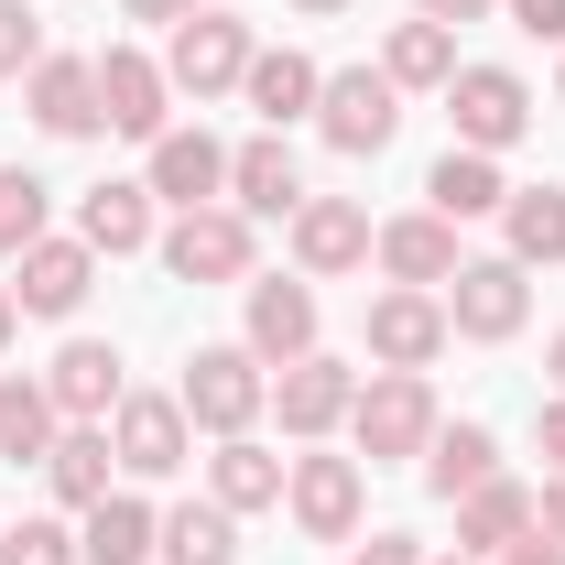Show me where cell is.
Here are the masks:
<instances>
[{"mask_svg": "<svg viewBox=\"0 0 565 565\" xmlns=\"http://www.w3.org/2000/svg\"><path fill=\"white\" fill-rule=\"evenodd\" d=\"M349 435L370 468H403V457H424L435 446V392H424V370H370L349 403Z\"/></svg>", "mask_w": 565, "mask_h": 565, "instance_id": "cell-1", "label": "cell"}, {"mask_svg": "<svg viewBox=\"0 0 565 565\" xmlns=\"http://www.w3.org/2000/svg\"><path fill=\"white\" fill-rule=\"evenodd\" d=\"M174 403H185L196 435H250L262 403H273V370H262L250 349H196V359H185V381H174Z\"/></svg>", "mask_w": 565, "mask_h": 565, "instance_id": "cell-2", "label": "cell"}, {"mask_svg": "<svg viewBox=\"0 0 565 565\" xmlns=\"http://www.w3.org/2000/svg\"><path fill=\"white\" fill-rule=\"evenodd\" d=\"M250 22L239 11H196V22H174V44H163V76H174V98H228L239 76H250Z\"/></svg>", "mask_w": 565, "mask_h": 565, "instance_id": "cell-3", "label": "cell"}, {"mask_svg": "<svg viewBox=\"0 0 565 565\" xmlns=\"http://www.w3.org/2000/svg\"><path fill=\"white\" fill-rule=\"evenodd\" d=\"M446 120H457L468 152H511V141L533 131V87L511 66H457L446 76Z\"/></svg>", "mask_w": 565, "mask_h": 565, "instance_id": "cell-4", "label": "cell"}, {"mask_svg": "<svg viewBox=\"0 0 565 565\" xmlns=\"http://www.w3.org/2000/svg\"><path fill=\"white\" fill-rule=\"evenodd\" d=\"M152 250H163V273H174V282H250V217L217 196V207H185Z\"/></svg>", "mask_w": 565, "mask_h": 565, "instance_id": "cell-5", "label": "cell"}, {"mask_svg": "<svg viewBox=\"0 0 565 565\" xmlns=\"http://www.w3.org/2000/svg\"><path fill=\"white\" fill-rule=\"evenodd\" d=\"M522 316H533V282H522L511 250H500V262H457V282H446V327H457V338L500 349V338H522Z\"/></svg>", "mask_w": 565, "mask_h": 565, "instance_id": "cell-6", "label": "cell"}, {"mask_svg": "<svg viewBox=\"0 0 565 565\" xmlns=\"http://www.w3.org/2000/svg\"><path fill=\"white\" fill-rule=\"evenodd\" d=\"M282 511L305 522V544H349L359 511H370L359 457H294V468H282Z\"/></svg>", "mask_w": 565, "mask_h": 565, "instance_id": "cell-7", "label": "cell"}, {"mask_svg": "<svg viewBox=\"0 0 565 565\" xmlns=\"http://www.w3.org/2000/svg\"><path fill=\"white\" fill-rule=\"evenodd\" d=\"M98 120L131 131V141H163V131H174V76H163V55L109 44V55H98Z\"/></svg>", "mask_w": 565, "mask_h": 565, "instance_id": "cell-8", "label": "cell"}, {"mask_svg": "<svg viewBox=\"0 0 565 565\" xmlns=\"http://www.w3.org/2000/svg\"><path fill=\"white\" fill-rule=\"evenodd\" d=\"M109 446H120V468H131V479H174V468L196 457V424H185V403H174V392H120Z\"/></svg>", "mask_w": 565, "mask_h": 565, "instance_id": "cell-9", "label": "cell"}, {"mask_svg": "<svg viewBox=\"0 0 565 565\" xmlns=\"http://www.w3.org/2000/svg\"><path fill=\"white\" fill-rule=\"evenodd\" d=\"M316 131L338 141V152H381V141L403 131V87H392L381 66H338L327 98H316Z\"/></svg>", "mask_w": 565, "mask_h": 565, "instance_id": "cell-10", "label": "cell"}, {"mask_svg": "<svg viewBox=\"0 0 565 565\" xmlns=\"http://www.w3.org/2000/svg\"><path fill=\"white\" fill-rule=\"evenodd\" d=\"M446 338H457V327H446V294H414V282L370 294V359H381V370H424Z\"/></svg>", "mask_w": 565, "mask_h": 565, "instance_id": "cell-11", "label": "cell"}, {"mask_svg": "<svg viewBox=\"0 0 565 565\" xmlns=\"http://www.w3.org/2000/svg\"><path fill=\"white\" fill-rule=\"evenodd\" d=\"M349 403H359V370L349 359H294V370H273V414H282V435H327V424H349Z\"/></svg>", "mask_w": 565, "mask_h": 565, "instance_id": "cell-12", "label": "cell"}, {"mask_svg": "<svg viewBox=\"0 0 565 565\" xmlns=\"http://www.w3.org/2000/svg\"><path fill=\"white\" fill-rule=\"evenodd\" d=\"M87 282H98V250L44 228V239L11 262V305H22V316H76V305H87Z\"/></svg>", "mask_w": 565, "mask_h": 565, "instance_id": "cell-13", "label": "cell"}, {"mask_svg": "<svg viewBox=\"0 0 565 565\" xmlns=\"http://www.w3.org/2000/svg\"><path fill=\"white\" fill-rule=\"evenodd\" d=\"M141 185H152V207H174V217H185V207H217V196H228V141H207V131H163Z\"/></svg>", "mask_w": 565, "mask_h": 565, "instance_id": "cell-14", "label": "cell"}, {"mask_svg": "<svg viewBox=\"0 0 565 565\" xmlns=\"http://www.w3.org/2000/svg\"><path fill=\"white\" fill-rule=\"evenodd\" d=\"M239 294H250V338L239 349L262 359V370L316 359V282H239Z\"/></svg>", "mask_w": 565, "mask_h": 565, "instance_id": "cell-15", "label": "cell"}, {"mask_svg": "<svg viewBox=\"0 0 565 565\" xmlns=\"http://www.w3.org/2000/svg\"><path fill=\"white\" fill-rule=\"evenodd\" d=\"M44 392H55V414H66V424H109L131 381H120V349H109V338H66L55 370H44Z\"/></svg>", "mask_w": 565, "mask_h": 565, "instance_id": "cell-16", "label": "cell"}, {"mask_svg": "<svg viewBox=\"0 0 565 565\" xmlns=\"http://www.w3.org/2000/svg\"><path fill=\"white\" fill-rule=\"evenodd\" d=\"M76 239H87L98 262H131V250H152V239H163L152 185H120V174H109V185H87V196H76Z\"/></svg>", "mask_w": 565, "mask_h": 565, "instance_id": "cell-17", "label": "cell"}, {"mask_svg": "<svg viewBox=\"0 0 565 565\" xmlns=\"http://www.w3.org/2000/svg\"><path fill=\"white\" fill-rule=\"evenodd\" d=\"M370 262L392 282H414V294H446L457 282V228L424 207V217H392V228H370Z\"/></svg>", "mask_w": 565, "mask_h": 565, "instance_id": "cell-18", "label": "cell"}, {"mask_svg": "<svg viewBox=\"0 0 565 565\" xmlns=\"http://www.w3.org/2000/svg\"><path fill=\"white\" fill-rule=\"evenodd\" d=\"M294 262L316 282L359 273V262H370V207H359V196H305V207H294Z\"/></svg>", "mask_w": 565, "mask_h": 565, "instance_id": "cell-19", "label": "cell"}, {"mask_svg": "<svg viewBox=\"0 0 565 565\" xmlns=\"http://www.w3.org/2000/svg\"><path fill=\"white\" fill-rule=\"evenodd\" d=\"M22 98H33V120H44L55 141L109 131V120H98V55H44V66L22 76Z\"/></svg>", "mask_w": 565, "mask_h": 565, "instance_id": "cell-20", "label": "cell"}, {"mask_svg": "<svg viewBox=\"0 0 565 565\" xmlns=\"http://www.w3.org/2000/svg\"><path fill=\"white\" fill-rule=\"evenodd\" d=\"M228 207L239 217H294L305 207V174H294V141L282 131H262V141L228 152Z\"/></svg>", "mask_w": 565, "mask_h": 565, "instance_id": "cell-21", "label": "cell"}, {"mask_svg": "<svg viewBox=\"0 0 565 565\" xmlns=\"http://www.w3.org/2000/svg\"><path fill=\"white\" fill-rule=\"evenodd\" d=\"M239 98L262 109V131H294V120H316V98H327V66H316V55H294V44H273V55H250Z\"/></svg>", "mask_w": 565, "mask_h": 565, "instance_id": "cell-22", "label": "cell"}, {"mask_svg": "<svg viewBox=\"0 0 565 565\" xmlns=\"http://www.w3.org/2000/svg\"><path fill=\"white\" fill-rule=\"evenodd\" d=\"M152 544H163V511L131 490H109L98 511H76V565H152Z\"/></svg>", "mask_w": 565, "mask_h": 565, "instance_id": "cell-23", "label": "cell"}, {"mask_svg": "<svg viewBox=\"0 0 565 565\" xmlns=\"http://www.w3.org/2000/svg\"><path fill=\"white\" fill-rule=\"evenodd\" d=\"M282 468H294V457H273L262 435H217L207 500H217V511H273V500H282Z\"/></svg>", "mask_w": 565, "mask_h": 565, "instance_id": "cell-24", "label": "cell"}, {"mask_svg": "<svg viewBox=\"0 0 565 565\" xmlns=\"http://www.w3.org/2000/svg\"><path fill=\"white\" fill-rule=\"evenodd\" d=\"M424 196H435V217H446V228H468V217H500V207H511V185H500V152H468V141H457V152L424 174Z\"/></svg>", "mask_w": 565, "mask_h": 565, "instance_id": "cell-25", "label": "cell"}, {"mask_svg": "<svg viewBox=\"0 0 565 565\" xmlns=\"http://www.w3.org/2000/svg\"><path fill=\"white\" fill-rule=\"evenodd\" d=\"M109 468H120V446H109V424H66L55 446H44V479L66 511H98L109 500Z\"/></svg>", "mask_w": 565, "mask_h": 565, "instance_id": "cell-26", "label": "cell"}, {"mask_svg": "<svg viewBox=\"0 0 565 565\" xmlns=\"http://www.w3.org/2000/svg\"><path fill=\"white\" fill-rule=\"evenodd\" d=\"M522 533H533V490L522 479H479L457 500V555H511Z\"/></svg>", "mask_w": 565, "mask_h": 565, "instance_id": "cell-27", "label": "cell"}, {"mask_svg": "<svg viewBox=\"0 0 565 565\" xmlns=\"http://www.w3.org/2000/svg\"><path fill=\"white\" fill-rule=\"evenodd\" d=\"M66 435V414H55V392L44 381H22V370H0V457L11 468H44V446Z\"/></svg>", "mask_w": 565, "mask_h": 565, "instance_id": "cell-28", "label": "cell"}, {"mask_svg": "<svg viewBox=\"0 0 565 565\" xmlns=\"http://www.w3.org/2000/svg\"><path fill=\"white\" fill-rule=\"evenodd\" d=\"M479 479H500V435H490V424H435V446H424V490H435V500H468Z\"/></svg>", "mask_w": 565, "mask_h": 565, "instance_id": "cell-29", "label": "cell"}, {"mask_svg": "<svg viewBox=\"0 0 565 565\" xmlns=\"http://www.w3.org/2000/svg\"><path fill=\"white\" fill-rule=\"evenodd\" d=\"M163 565H239V511H217V500H185V511H163Z\"/></svg>", "mask_w": 565, "mask_h": 565, "instance_id": "cell-30", "label": "cell"}, {"mask_svg": "<svg viewBox=\"0 0 565 565\" xmlns=\"http://www.w3.org/2000/svg\"><path fill=\"white\" fill-rule=\"evenodd\" d=\"M500 228H511V262H522V273H533V262H565V185H511Z\"/></svg>", "mask_w": 565, "mask_h": 565, "instance_id": "cell-31", "label": "cell"}, {"mask_svg": "<svg viewBox=\"0 0 565 565\" xmlns=\"http://www.w3.org/2000/svg\"><path fill=\"white\" fill-rule=\"evenodd\" d=\"M381 76H392V87H446V76H457V33H446V22H392V44H381Z\"/></svg>", "mask_w": 565, "mask_h": 565, "instance_id": "cell-32", "label": "cell"}, {"mask_svg": "<svg viewBox=\"0 0 565 565\" xmlns=\"http://www.w3.org/2000/svg\"><path fill=\"white\" fill-rule=\"evenodd\" d=\"M44 217H55V185L22 174V163H0V262H22V250L44 239Z\"/></svg>", "mask_w": 565, "mask_h": 565, "instance_id": "cell-33", "label": "cell"}, {"mask_svg": "<svg viewBox=\"0 0 565 565\" xmlns=\"http://www.w3.org/2000/svg\"><path fill=\"white\" fill-rule=\"evenodd\" d=\"M0 565H76V533L33 511V522H11V533H0Z\"/></svg>", "mask_w": 565, "mask_h": 565, "instance_id": "cell-34", "label": "cell"}, {"mask_svg": "<svg viewBox=\"0 0 565 565\" xmlns=\"http://www.w3.org/2000/svg\"><path fill=\"white\" fill-rule=\"evenodd\" d=\"M33 66H44V22L22 0H0V76H33Z\"/></svg>", "mask_w": 565, "mask_h": 565, "instance_id": "cell-35", "label": "cell"}, {"mask_svg": "<svg viewBox=\"0 0 565 565\" xmlns=\"http://www.w3.org/2000/svg\"><path fill=\"white\" fill-rule=\"evenodd\" d=\"M511 11V33H533V44H565V0H500Z\"/></svg>", "mask_w": 565, "mask_h": 565, "instance_id": "cell-36", "label": "cell"}, {"mask_svg": "<svg viewBox=\"0 0 565 565\" xmlns=\"http://www.w3.org/2000/svg\"><path fill=\"white\" fill-rule=\"evenodd\" d=\"M359 565H424V544H414V533H370V544H359Z\"/></svg>", "mask_w": 565, "mask_h": 565, "instance_id": "cell-37", "label": "cell"}, {"mask_svg": "<svg viewBox=\"0 0 565 565\" xmlns=\"http://www.w3.org/2000/svg\"><path fill=\"white\" fill-rule=\"evenodd\" d=\"M490 565H565V544H555V533H544V522H533V533H522L511 555H490Z\"/></svg>", "mask_w": 565, "mask_h": 565, "instance_id": "cell-38", "label": "cell"}, {"mask_svg": "<svg viewBox=\"0 0 565 565\" xmlns=\"http://www.w3.org/2000/svg\"><path fill=\"white\" fill-rule=\"evenodd\" d=\"M120 11H131V22H163V33H174V22H196L207 0H120Z\"/></svg>", "mask_w": 565, "mask_h": 565, "instance_id": "cell-39", "label": "cell"}, {"mask_svg": "<svg viewBox=\"0 0 565 565\" xmlns=\"http://www.w3.org/2000/svg\"><path fill=\"white\" fill-rule=\"evenodd\" d=\"M533 435H544V457H555V468H565V392H555V403H544V414H533Z\"/></svg>", "mask_w": 565, "mask_h": 565, "instance_id": "cell-40", "label": "cell"}, {"mask_svg": "<svg viewBox=\"0 0 565 565\" xmlns=\"http://www.w3.org/2000/svg\"><path fill=\"white\" fill-rule=\"evenodd\" d=\"M479 11H500V0H424V22H446V33H457V22H479Z\"/></svg>", "mask_w": 565, "mask_h": 565, "instance_id": "cell-41", "label": "cell"}, {"mask_svg": "<svg viewBox=\"0 0 565 565\" xmlns=\"http://www.w3.org/2000/svg\"><path fill=\"white\" fill-rule=\"evenodd\" d=\"M533 522H544V533H555V544H565V468H555V490L533 500Z\"/></svg>", "mask_w": 565, "mask_h": 565, "instance_id": "cell-42", "label": "cell"}, {"mask_svg": "<svg viewBox=\"0 0 565 565\" xmlns=\"http://www.w3.org/2000/svg\"><path fill=\"white\" fill-rule=\"evenodd\" d=\"M11 338H22V305H11V282H0V349H11Z\"/></svg>", "mask_w": 565, "mask_h": 565, "instance_id": "cell-43", "label": "cell"}, {"mask_svg": "<svg viewBox=\"0 0 565 565\" xmlns=\"http://www.w3.org/2000/svg\"><path fill=\"white\" fill-rule=\"evenodd\" d=\"M544 370H555V392H565V338H555V349H544Z\"/></svg>", "mask_w": 565, "mask_h": 565, "instance_id": "cell-44", "label": "cell"}, {"mask_svg": "<svg viewBox=\"0 0 565 565\" xmlns=\"http://www.w3.org/2000/svg\"><path fill=\"white\" fill-rule=\"evenodd\" d=\"M294 11H349V0H294Z\"/></svg>", "mask_w": 565, "mask_h": 565, "instance_id": "cell-45", "label": "cell"}, {"mask_svg": "<svg viewBox=\"0 0 565 565\" xmlns=\"http://www.w3.org/2000/svg\"><path fill=\"white\" fill-rule=\"evenodd\" d=\"M435 565H490V555H435Z\"/></svg>", "mask_w": 565, "mask_h": 565, "instance_id": "cell-46", "label": "cell"}]
</instances>
